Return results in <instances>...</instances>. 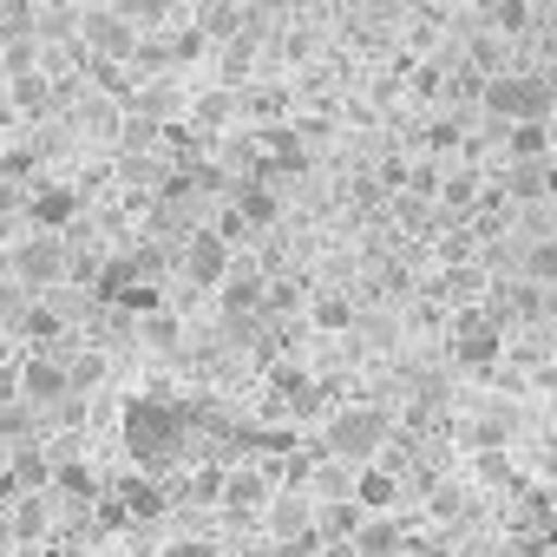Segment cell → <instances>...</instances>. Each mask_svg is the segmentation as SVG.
<instances>
[{"label":"cell","mask_w":557,"mask_h":557,"mask_svg":"<svg viewBox=\"0 0 557 557\" xmlns=\"http://www.w3.org/2000/svg\"><path fill=\"white\" fill-rule=\"evenodd\" d=\"M498 355H505V322L492 309H466L453 322V361L459 368H492Z\"/></svg>","instance_id":"5"},{"label":"cell","mask_w":557,"mask_h":557,"mask_svg":"<svg viewBox=\"0 0 557 557\" xmlns=\"http://www.w3.org/2000/svg\"><path fill=\"white\" fill-rule=\"evenodd\" d=\"M14 498H21V485H14V472H0V511H8Z\"/></svg>","instance_id":"30"},{"label":"cell","mask_w":557,"mask_h":557,"mask_svg":"<svg viewBox=\"0 0 557 557\" xmlns=\"http://www.w3.org/2000/svg\"><path fill=\"white\" fill-rule=\"evenodd\" d=\"M348 498H355L368 518H387V511L400 505V479H394L387 466H361V472H355V485H348Z\"/></svg>","instance_id":"10"},{"label":"cell","mask_w":557,"mask_h":557,"mask_svg":"<svg viewBox=\"0 0 557 557\" xmlns=\"http://www.w3.org/2000/svg\"><path fill=\"white\" fill-rule=\"evenodd\" d=\"M269 531L283 537V544H309V531H315V511H309V498H296V492L269 498Z\"/></svg>","instance_id":"11"},{"label":"cell","mask_w":557,"mask_h":557,"mask_svg":"<svg viewBox=\"0 0 557 557\" xmlns=\"http://www.w3.org/2000/svg\"><path fill=\"white\" fill-rule=\"evenodd\" d=\"M8 511H14V531H21V537H40V531H47V498L21 492V498H14Z\"/></svg>","instance_id":"20"},{"label":"cell","mask_w":557,"mask_h":557,"mask_svg":"<svg viewBox=\"0 0 557 557\" xmlns=\"http://www.w3.org/2000/svg\"><path fill=\"white\" fill-rule=\"evenodd\" d=\"M112 505H119L125 518H164L171 492H164V479H151V472H125V479L112 485Z\"/></svg>","instance_id":"9"},{"label":"cell","mask_w":557,"mask_h":557,"mask_svg":"<svg viewBox=\"0 0 557 557\" xmlns=\"http://www.w3.org/2000/svg\"><path fill=\"white\" fill-rule=\"evenodd\" d=\"M119 440L132 453V472L164 479L190 453V407L184 400H164V394H132L119 407Z\"/></svg>","instance_id":"1"},{"label":"cell","mask_w":557,"mask_h":557,"mask_svg":"<svg viewBox=\"0 0 557 557\" xmlns=\"http://www.w3.org/2000/svg\"><path fill=\"white\" fill-rule=\"evenodd\" d=\"M426 138H433V151H453V145H459V125H446V119H440Z\"/></svg>","instance_id":"28"},{"label":"cell","mask_w":557,"mask_h":557,"mask_svg":"<svg viewBox=\"0 0 557 557\" xmlns=\"http://www.w3.org/2000/svg\"><path fill=\"white\" fill-rule=\"evenodd\" d=\"M0 400H21V387H14V368L0 361Z\"/></svg>","instance_id":"31"},{"label":"cell","mask_w":557,"mask_h":557,"mask_svg":"<svg viewBox=\"0 0 557 557\" xmlns=\"http://www.w3.org/2000/svg\"><path fill=\"white\" fill-rule=\"evenodd\" d=\"M387 433H394V420H387L381 407H342V413H329V426H322V446H329L335 459L374 466V453L387 446Z\"/></svg>","instance_id":"3"},{"label":"cell","mask_w":557,"mask_h":557,"mask_svg":"<svg viewBox=\"0 0 557 557\" xmlns=\"http://www.w3.org/2000/svg\"><path fill=\"white\" fill-rule=\"evenodd\" d=\"M315 322H322V329H342V322H348V302H342V296L315 302Z\"/></svg>","instance_id":"27"},{"label":"cell","mask_w":557,"mask_h":557,"mask_svg":"<svg viewBox=\"0 0 557 557\" xmlns=\"http://www.w3.org/2000/svg\"><path fill=\"white\" fill-rule=\"evenodd\" d=\"M92 47L99 53H112V60H125V53H138V34H132V21H92Z\"/></svg>","instance_id":"18"},{"label":"cell","mask_w":557,"mask_h":557,"mask_svg":"<svg viewBox=\"0 0 557 557\" xmlns=\"http://www.w3.org/2000/svg\"><path fill=\"white\" fill-rule=\"evenodd\" d=\"M262 145H269V164H275V171H302V164H309V145H302L296 125H275Z\"/></svg>","instance_id":"15"},{"label":"cell","mask_w":557,"mask_h":557,"mask_svg":"<svg viewBox=\"0 0 557 557\" xmlns=\"http://www.w3.org/2000/svg\"><path fill=\"white\" fill-rule=\"evenodd\" d=\"M14 387H21V400H34V407H60V400L73 394L60 355H34V361H21V368H14Z\"/></svg>","instance_id":"6"},{"label":"cell","mask_w":557,"mask_h":557,"mask_svg":"<svg viewBox=\"0 0 557 557\" xmlns=\"http://www.w3.org/2000/svg\"><path fill=\"white\" fill-rule=\"evenodd\" d=\"M171 0H132V14H164Z\"/></svg>","instance_id":"32"},{"label":"cell","mask_w":557,"mask_h":557,"mask_svg":"<svg viewBox=\"0 0 557 557\" xmlns=\"http://www.w3.org/2000/svg\"><path fill=\"white\" fill-rule=\"evenodd\" d=\"M27 210H34V230H53V236H60V230H66V223L79 216V197H73L66 184H40Z\"/></svg>","instance_id":"12"},{"label":"cell","mask_w":557,"mask_h":557,"mask_svg":"<svg viewBox=\"0 0 557 557\" xmlns=\"http://www.w3.org/2000/svg\"><path fill=\"white\" fill-rule=\"evenodd\" d=\"M223 315H230V322L269 315V309H262V283H249V275H243V283H223Z\"/></svg>","instance_id":"17"},{"label":"cell","mask_w":557,"mask_h":557,"mask_svg":"<svg viewBox=\"0 0 557 557\" xmlns=\"http://www.w3.org/2000/svg\"><path fill=\"white\" fill-rule=\"evenodd\" d=\"M184 275L197 289H223L230 283V243L216 236V230H197L190 243H184Z\"/></svg>","instance_id":"7"},{"label":"cell","mask_w":557,"mask_h":557,"mask_svg":"<svg viewBox=\"0 0 557 557\" xmlns=\"http://www.w3.org/2000/svg\"><path fill=\"white\" fill-rule=\"evenodd\" d=\"M14 275L27 289H53L60 275H66V236H53V230H34V236H21L14 243Z\"/></svg>","instance_id":"4"},{"label":"cell","mask_w":557,"mask_h":557,"mask_svg":"<svg viewBox=\"0 0 557 557\" xmlns=\"http://www.w3.org/2000/svg\"><path fill=\"white\" fill-rule=\"evenodd\" d=\"M216 492H223V505H230V511H236V518H243V511H256V505H269V498H275V492H269V479H262V472H236V479H223V485H216Z\"/></svg>","instance_id":"13"},{"label":"cell","mask_w":557,"mask_h":557,"mask_svg":"<svg viewBox=\"0 0 557 557\" xmlns=\"http://www.w3.org/2000/svg\"><path fill=\"white\" fill-rule=\"evenodd\" d=\"M14 99H21L27 112H40V106H47V86H40V73H21V86H14Z\"/></svg>","instance_id":"25"},{"label":"cell","mask_w":557,"mask_h":557,"mask_svg":"<svg viewBox=\"0 0 557 557\" xmlns=\"http://www.w3.org/2000/svg\"><path fill=\"white\" fill-rule=\"evenodd\" d=\"M492 27H498V34H511V40H518V34H531V0H492Z\"/></svg>","instance_id":"21"},{"label":"cell","mask_w":557,"mask_h":557,"mask_svg":"<svg viewBox=\"0 0 557 557\" xmlns=\"http://www.w3.org/2000/svg\"><path fill=\"white\" fill-rule=\"evenodd\" d=\"M53 492L73 498V505H86V498H99V479H92V466H79V459H53Z\"/></svg>","instance_id":"14"},{"label":"cell","mask_w":557,"mask_h":557,"mask_svg":"<svg viewBox=\"0 0 557 557\" xmlns=\"http://www.w3.org/2000/svg\"><path fill=\"white\" fill-rule=\"evenodd\" d=\"M112 309H125V315H158V309H164V289H158V283H132Z\"/></svg>","instance_id":"23"},{"label":"cell","mask_w":557,"mask_h":557,"mask_svg":"<svg viewBox=\"0 0 557 557\" xmlns=\"http://www.w3.org/2000/svg\"><path fill=\"white\" fill-rule=\"evenodd\" d=\"M505 145H511V158H518V164H537V158L550 151V125H511V138H505Z\"/></svg>","instance_id":"19"},{"label":"cell","mask_w":557,"mask_h":557,"mask_svg":"<svg viewBox=\"0 0 557 557\" xmlns=\"http://www.w3.org/2000/svg\"><path fill=\"white\" fill-rule=\"evenodd\" d=\"M8 472H14V485H21V492H27V485H53V459H47L40 446H14Z\"/></svg>","instance_id":"16"},{"label":"cell","mask_w":557,"mask_h":557,"mask_svg":"<svg viewBox=\"0 0 557 557\" xmlns=\"http://www.w3.org/2000/svg\"><path fill=\"white\" fill-rule=\"evenodd\" d=\"M446 203H472V177H453L446 184Z\"/></svg>","instance_id":"29"},{"label":"cell","mask_w":557,"mask_h":557,"mask_svg":"<svg viewBox=\"0 0 557 557\" xmlns=\"http://www.w3.org/2000/svg\"><path fill=\"white\" fill-rule=\"evenodd\" d=\"M275 210H283V197H275V184H269V177H243V184L230 190V216H236L243 230H269V223H275Z\"/></svg>","instance_id":"8"},{"label":"cell","mask_w":557,"mask_h":557,"mask_svg":"<svg viewBox=\"0 0 557 557\" xmlns=\"http://www.w3.org/2000/svg\"><path fill=\"white\" fill-rule=\"evenodd\" d=\"M524 275H531V283H557V236L524 249Z\"/></svg>","instance_id":"22"},{"label":"cell","mask_w":557,"mask_h":557,"mask_svg":"<svg viewBox=\"0 0 557 557\" xmlns=\"http://www.w3.org/2000/svg\"><path fill=\"white\" fill-rule=\"evenodd\" d=\"M158 557H216V544H203V537H177V544H164Z\"/></svg>","instance_id":"26"},{"label":"cell","mask_w":557,"mask_h":557,"mask_svg":"<svg viewBox=\"0 0 557 557\" xmlns=\"http://www.w3.org/2000/svg\"><path fill=\"white\" fill-rule=\"evenodd\" d=\"M27 335H34V342H53V335H66V315H53V309H34V315H27Z\"/></svg>","instance_id":"24"},{"label":"cell","mask_w":557,"mask_h":557,"mask_svg":"<svg viewBox=\"0 0 557 557\" xmlns=\"http://www.w3.org/2000/svg\"><path fill=\"white\" fill-rule=\"evenodd\" d=\"M479 106L498 125H550L557 119V79L550 73H492Z\"/></svg>","instance_id":"2"}]
</instances>
